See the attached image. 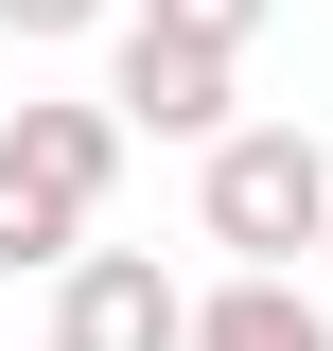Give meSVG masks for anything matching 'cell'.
<instances>
[{"mask_svg": "<svg viewBox=\"0 0 333 351\" xmlns=\"http://www.w3.org/2000/svg\"><path fill=\"white\" fill-rule=\"evenodd\" d=\"M123 106H36V88H18V106H0V158L18 176H53V193H71V211H106V176H123Z\"/></svg>", "mask_w": 333, "mask_h": 351, "instance_id": "277c9868", "label": "cell"}, {"mask_svg": "<svg viewBox=\"0 0 333 351\" xmlns=\"http://www.w3.org/2000/svg\"><path fill=\"white\" fill-rule=\"evenodd\" d=\"M123 18H158V36H193V53H246L263 36V0H123Z\"/></svg>", "mask_w": 333, "mask_h": 351, "instance_id": "52a82bcc", "label": "cell"}, {"mask_svg": "<svg viewBox=\"0 0 333 351\" xmlns=\"http://www.w3.org/2000/svg\"><path fill=\"white\" fill-rule=\"evenodd\" d=\"M71 263H88V211L53 193V176L0 158V281H71Z\"/></svg>", "mask_w": 333, "mask_h": 351, "instance_id": "8992f818", "label": "cell"}, {"mask_svg": "<svg viewBox=\"0 0 333 351\" xmlns=\"http://www.w3.org/2000/svg\"><path fill=\"white\" fill-rule=\"evenodd\" d=\"M53 351H193V281L158 246H88L53 281Z\"/></svg>", "mask_w": 333, "mask_h": 351, "instance_id": "7a4b0ae2", "label": "cell"}, {"mask_svg": "<svg viewBox=\"0 0 333 351\" xmlns=\"http://www.w3.org/2000/svg\"><path fill=\"white\" fill-rule=\"evenodd\" d=\"M193 351H333V316L298 299V281H263V263H228L193 299Z\"/></svg>", "mask_w": 333, "mask_h": 351, "instance_id": "5b68a950", "label": "cell"}, {"mask_svg": "<svg viewBox=\"0 0 333 351\" xmlns=\"http://www.w3.org/2000/svg\"><path fill=\"white\" fill-rule=\"evenodd\" d=\"M106 106H123L140 141H228V53H193V36H158V18H123Z\"/></svg>", "mask_w": 333, "mask_h": 351, "instance_id": "3957f363", "label": "cell"}, {"mask_svg": "<svg viewBox=\"0 0 333 351\" xmlns=\"http://www.w3.org/2000/svg\"><path fill=\"white\" fill-rule=\"evenodd\" d=\"M123 0H0V36H106Z\"/></svg>", "mask_w": 333, "mask_h": 351, "instance_id": "ba28073f", "label": "cell"}, {"mask_svg": "<svg viewBox=\"0 0 333 351\" xmlns=\"http://www.w3.org/2000/svg\"><path fill=\"white\" fill-rule=\"evenodd\" d=\"M193 211L228 263H263V281H298V246H333V141L316 123H228L193 176Z\"/></svg>", "mask_w": 333, "mask_h": 351, "instance_id": "6da1fadb", "label": "cell"}]
</instances>
